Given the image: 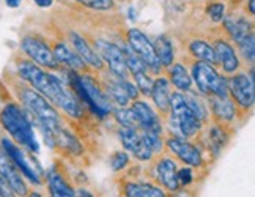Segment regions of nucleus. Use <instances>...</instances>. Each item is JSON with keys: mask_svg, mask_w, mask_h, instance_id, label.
I'll list each match as a JSON object with an SVG mask.
<instances>
[{"mask_svg": "<svg viewBox=\"0 0 255 197\" xmlns=\"http://www.w3.org/2000/svg\"><path fill=\"white\" fill-rule=\"evenodd\" d=\"M131 160H129V155L126 152H114L109 158V166L114 172H122L125 171L126 167H129Z\"/></svg>", "mask_w": 255, "mask_h": 197, "instance_id": "obj_34", "label": "nucleus"}, {"mask_svg": "<svg viewBox=\"0 0 255 197\" xmlns=\"http://www.w3.org/2000/svg\"><path fill=\"white\" fill-rule=\"evenodd\" d=\"M0 149L8 155V158L14 163V166L17 167L19 172L22 174V177L27 182H30L35 186L43 185V175H44L43 167L38 163L32 164V161L28 160L25 152L22 150V147H19L16 142L8 139V137H2L0 139Z\"/></svg>", "mask_w": 255, "mask_h": 197, "instance_id": "obj_11", "label": "nucleus"}, {"mask_svg": "<svg viewBox=\"0 0 255 197\" xmlns=\"http://www.w3.org/2000/svg\"><path fill=\"white\" fill-rule=\"evenodd\" d=\"M122 51L125 55V63H126V70L128 74L132 79V82L135 84L137 90L140 92V95L143 96H150L151 92V85H153V76L150 74V71L146 70V66L143 65V62L137 57L128 44L122 46Z\"/></svg>", "mask_w": 255, "mask_h": 197, "instance_id": "obj_15", "label": "nucleus"}, {"mask_svg": "<svg viewBox=\"0 0 255 197\" xmlns=\"http://www.w3.org/2000/svg\"><path fill=\"white\" fill-rule=\"evenodd\" d=\"M153 46H154V51H156V55H158L159 62L164 68H169L173 62H175V46H173V41L169 35H158L156 39L153 41Z\"/></svg>", "mask_w": 255, "mask_h": 197, "instance_id": "obj_29", "label": "nucleus"}, {"mask_svg": "<svg viewBox=\"0 0 255 197\" xmlns=\"http://www.w3.org/2000/svg\"><path fill=\"white\" fill-rule=\"evenodd\" d=\"M131 109L139 122V130H148V131H158L164 133L162 118L156 112L151 104H148L145 100H134L131 103Z\"/></svg>", "mask_w": 255, "mask_h": 197, "instance_id": "obj_24", "label": "nucleus"}, {"mask_svg": "<svg viewBox=\"0 0 255 197\" xmlns=\"http://www.w3.org/2000/svg\"><path fill=\"white\" fill-rule=\"evenodd\" d=\"M227 88L230 100L237 106L240 115L243 114L246 117L251 114L255 104V82L251 81L248 73L237 71L227 77Z\"/></svg>", "mask_w": 255, "mask_h": 197, "instance_id": "obj_10", "label": "nucleus"}, {"mask_svg": "<svg viewBox=\"0 0 255 197\" xmlns=\"http://www.w3.org/2000/svg\"><path fill=\"white\" fill-rule=\"evenodd\" d=\"M76 197H95V196L87 188H79V190H76Z\"/></svg>", "mask_w": 255, "mask_h": 197, "instance_id": "obj_41", "label": "nucleus"}, {"mask_svg": "<svg viewBox=\"0 0 255 197\" xmlns=\"http://www.w3.org/2000/svg\"><path fill=\"white\" fill-rule=\"evenodd\" d=\"M244 9H246V16L252 19L255 16V0H246L244 2Z\"/></svg>", "mask_w": 255, "mask_h": 197, "instance_id": "obj_39", "label": "nucleus"}, {"mask_svg": "<svg viewBox=\"0 0 255 197\" xmlns=\"http://www.w3.org/2000/svg\"><path fill=\"white\" fill-rule=\"evenodd\" d=\"M120 142L125 147L126 152H129L137 161L140 163H150L154 160L153 152L148 149V145L143 142V137L140 134L139 128H129V126H120L119 130Z\"/></svg>", "mask_w": 255, "mask_h": 197, "instance_id": "obj_17", "label": "nucleus"}, {"mask_svg": "<svg viewBox=\"0 0 255 197\" xmlns=\"http://www.w3.org/2000/svg\"><path fill=\"white\" fill-rule=\"evenodd\" d=\"M153 172L154 180L167 193L173 194L180 190L178 177H176V174H178V163H176L175 158L164 153L159 155V158L153 164Z\"/></svg>", "mask_w": 255, "mask_h": 197, "instance_id": "obj_16", "label": "nucleus"}, {"mask_svg": "<svg viewBox=\"0 0 255 197\" xmlns=\"http://www.w3.org/2000/svg\"><path fill=\"white\" fill-rule=\"evenodd\" d=\"M98 79H100V82L103 85V90L109 96L112 104L117 107H128L134 100H139L140 98V92L137 90L135 84L131 79L117 77L107 70H104Z\"/></svg>", "mask_w": 255, "mask_h": 197, "instance_id": "obj_8", "label": "nucleus"}, {"mask_svg": "<svg viewBox=\"0 0 255 197\" xmlns=\"http://www.w3.org/2000/svg\"><path fill=\"white\" fill-rule=\"evenodd\" d=\"M16 71L22 82L46 96L57 109H60L71 120H82L88 112L87 107L65 84L63 79L55 76L52 71L44 70L25 57L17 58Z\"/></svg>", "mask_w": 255, "mask_h": 197, "instance_id": "obj_1", "label": "nucleus"}, {"mask_svg": "<svg viewBox=\"0 0 255 197\" xmlns=\"http://www.w3.org/2000/svg\"><path fill=\"white\" fill-rule=\"evenodd\" d=\"M112 115L115 118V122L120 126H129V128H140L139 122L132 112L131 107H114Z\"/></svg>", "mask_w": 255, "mask_h": 197, "instance_id": "obj_33", "label": "nucleus"}, {"mask_svg": "<svg viewBox=\"0 0 255 197\" xmlns=\"http://www.w3.org/2000/svg\"><path fill=\"white\" fill-rule=\"evenodd\" d=\"M170 93H172V85L169 82L167 76H156L153 79V85H151V92L150 98L153 104L158 109L161 118H165L169 115L170 111Z\"/></svg>", "mask_w": 255, "mask_h": 197, "instance_id": "obj_25", "label": "nucleus"}, {"mask_svg": "<svg viewBox=\"0 0 255 197\" xmlns=\"http://www.w3.org/2000/svg\"><path fill=\"white\" fill-rule=\"evenodd\" d=\"M68 41L71 43V47L74 51L84 58V62L92 68V71H104L106 70L101 57L98 55L95 47L88 43V39L85 36L71 30V32H68Z\"/></svg>", "mask_w": 255, "mask_h": 197, "instance_id": "obj_22", "label": "nucleus"}, {"mask_svg": "<svg viewBox=\"0 0 255 197\" xmlns=\"http://www.w3.org/2000/svg\"><path fill=\"white\" fill-rule=\"evenodd\" d=\"M235 46H237V52H238V55H240L249 66H252L254 62H255V35L251 33V35H248V36H244V38L240 39V41H238L237 44H235Z\"/></svg>", "mask_w": 255, "mask_h": 197, "instance_id": "obj_31", "label": "nucleus"}, {"mask_svg": "<svg viewBox=\"0 0 255 197\" xmlns=\"http://www.w3.org/2000/svg\"><path fill=\"white\" fill-rule=\"evenodd\" d=\"M27 197H43V194L38 193V191H30V193L27 194Z\"/></svg>", "mask_w": 255, "mask_h": 197, "instance_id": "obj_43", "label": "nucleus"}, {"mask_svg": "<svg viewBox=\"0 0 255 197\" xmlns=\"http://www.w3.org/2000/svg\"><path fill=\"white\" fill-rule=\"evenodd\" d=\"M21 51L25 58L32 60L38 66L44 68L47 71H60L62 65L58 63L52 52V46L49 41L36 33H28L21 38Z\"/></svg>", "mask_w": 255, "mask_h": 197, "instance_id": "obj_6", "label": "nucleus"}, {"mask_svg": "<svg viewBox=\"0 0 255 197\" xmlns=\"http://www.w3.org/2000/svg\"><path fill=\"white\" fill-rule=\"evenodd\" d=\"M165 74H167L170 85L176 92L188 93L194 88L191 73L188 68H186V65L181 62H173L169 68H165Z\"/></svg>", "mask_w": 255, "mask_h": 197, "instance_id": "obj_27", "label": "nucleus"}, {"mask_svg": "<svg viewBox=\"0 0 255 197\" xmlns=\"http://www.w3.org/2000/svg\"><path fill=\"white\" fill-rule=\"evenodd\" d=\"M211 44L216 54L218 66L222 68L224 74L232 76L241 70V58L237 52L235 46L225 36H213Z\"/></svg>", "mask_w": 255, "mask_h": 197, "instance_id": "obj_18", "label": "nucleus"}, {"mask_svg": "<svg viewBox=\"0 0 255 197\" xmlns=\"http://www.w3.org/2000/svg\"><path fill=\"white\" fill-rule=\"evenodd\" d=\"M191 77L192 84H195L197 90L203 96H229L227 77L218 71V68L205 63L192 60L191 65Z\"/></svg>", "mask_w": 255, "mask_h": 197, "instance_id": "obj_5", "label": "nucleus"}, {"mask_svg": "<svg viewBox=\"0 0 255 197\" xmlns=\"http://www.w3.org/2000/svg\"><path fill=\"white\" fill-rule=\"evenodd\" d=\"M81 81L85 88L87 96L90 98L93 106V117L98 120H104L106 117H109L114 111V104L109 100V96L103 90V85L100 79L93 73H81Z\"/></svg>", "mask_w": 255, "mask_h": 197, "instance_id": "obj_14", "label": "nucleus"}, {"mask_svg": "<svg viewBox=\"0 0 255 197\" xmlns=\"http://www.w3.org/2000/svg\"><path fill=\"white\" fill-rule=\"evenodd\" d=\"M240 2H246V0H240Z\"/></svg>", "mask_w": 255, "mask_h": 197, "instance_id": "obj_45", "label": "nucleus"}, {"mask_svg": "<svg viewBox=\"0 0 255 197\" xmlns=\"http://www.w3.org/2000/svg\"><path fill=\"white\" fill-rule=\"evenodd\" d=\"M140 134L143 137V142L148 145V149L153 152V155H162L165 147H164V133L158 131H148V130H140Z\"/></svg>", "mask_w": 255, "mask_h": 197, "instance_id": "obj_32", "label": "nucleus"}, {"mask_svg": "<svg viewBox=\"0 0 255 197\" xmlns=\"http://www.w3.org/2000/svg\"><path fill=\"white\" fill-rule=\"evenodd\" d=\"M35 2V5L38 6V8H51L52 6V3H54V0H33Z\"/></svg>", "mask_w": 255, "mask_h": 197, "instance_id": "obj_40", "label": "nucleus"}, {"mask_svg": "<svg viewBox=\"0 0 255 197\" xmlns=\"http://www.w3.org/2000/svg\"><path fill=\"white\" fill-rule=\"evenodd\" d=\"M17 98L21 101V106L30 115L33 126L40 128L46 145L49 149H55V137L65 128L58 109L46 96L25 82L17 87Z\"/></svg>", "mask_w": 255, "mask_h": 197, "instance_id": "obj_2", "label": "nucleus"}, {"mask_svg": "<svg viewBox=\"0 0 255 197\" xmlns=\"http://www.w3.org/2000/svg\"><path fill=\"white\" fill-rule=\"evenodd\" d=\"M167 118V125L170 134L184 137V139H194L199 137L203 130V123L194 115L184 100V93L173 90L170 93V111Z\"/></svg>", "mask_w": 255, "mask_h": 197, "instance_id": "obj_4", "label": "nucleus"}, {"mask_svg": "<svg viewBox=\"0 0 255 197\" xmlns=\"http://www.w3.org/2000/svg\"><path fill=\"white\" fill-rule=\"evenodd\" d=\"M76 2L95 11H111L115 8V0H76Z\"/></svg>", "mask_w": 255, "mask_h": 197, "instance_id": "obj_36", "label": "nucleus"}, {"mask_svg": "<svg viewBox=\"0 0 255 197\" xmlns=\"http://www.w3.org/2000/svg\"><path fill=\"white\" fill-rule=\"evenodd\" d=\"M205 13H207V16L210 17L211 22L219 24V22H222L225 14H227L225 13V3L224 2H211V3H208Z\"/></svg>", "mask_w": 255, "mask_h": 197, "instance_id": "obj_35", "label": "nucleus"}, {"mask_svg": "<svg viewBox=\"0 0 255 197\" xmlns=\"http://www.w3.org/2000/svg\"><path fill=\"white\" fill-rule=\"evenodd\" d=\"M0 197H5V196H3V194H2V191H0Z\"/></svg>", "mask_w": 255, "mask_h": 197, "instance_id": "obj_44", "label": "nucleus"}, {"mask_svg": "<svg viewBox=\"0 0 255 197\" xmlns=\"http://www.w3.org/2000/svg\"><path fill=\"white\" fill-rule=\"evenodd\" d=\"M188 54L192 57V60L205 62L218 68V60H216V54L213 44L203 38H192L188 43Z\"/></svg>", "mask_w": 255, "mask_h": 197, "instance_id": "obj_28", "label": "nucleus"}, {"mask_svg": "<svg viewBox=\"0 0 255 197\" xmlns=\"http://www.w3.org/2000/svg\"><path fill=\"white\" fill-rule=\"evenodd\" d=\"M92 46L95 47L98 55L101 57L107 71L112 73L117 77L129 79V74H128V70H126V63H125V55L119 44L104 38H95Z\"/></svg>", "mask_w": 255, "mask_h": 197, "instance_id": "obj_13", "label": "nucleus"}, {"mask_svg": "<svg viewBox=\"0 0 255 197\" xmlns=\"http://www.w3.org/2000/svg\"><path fill=\"white\" fill-rule=\"evenodd\" d=\"M0 126L19 147H22L32 155H36L40 152V144L36 141L32 118L19 103L9 101L2 107V111H0Z\"/></svg>", "mask_w": 255, "mask_h": 197, "instance_id": "obj_3", "label": "nucleus"}, {"mask_svg": "<svg viewBox=\"0 0 255 197\" xmlns=\"http://www.w3.org/2000/svg\"><path fill=\"white\" fill-rule=\"evenodd\" d=\"M51 46H52V52L55 58L62 66L68 68V70L77 71V73H93L92 68L84 62V58L77 54L70 44H66L65 41H55Z\"/></svg>", "mask_w": 255, "mask_h": 197, "instance_id": "obj_23", "label": "nucleus"}, {"mask_svg": "<svg viewBox=\"0 0 255 197\" xmlns=\"http://www.w3.org/2000/svg\"><path fill=\"white\" fill-rule=\"evenodd\" d=\"M126 44L143 62V65L146 66V70L150 71L151 76L164 74V68L159 62L158 55H156L153 41L140 30V28H137V27L128 28L126 30Z\"/></svg>", "mask_w": 255, "mask_h": 197, "instance_id": "obj_7", "label": "nucleus"}, {"mask_svg": "<svg viewBox=\"0 0 255 197\" xmlns=\"http://www.w3.org/2000/svg\"><path fill=\"white\" fill-rule=\"evenodd\" d=\"M44 180L49 197H76V188L68 182L58 164H52L44 172Z\"/></svg>", "mask_w": 255, "mask_h": 197, "instance_id": "obj_21", "label": "nucleus"}, {"mask_svg": "<svg viewBox=\"0 0 255 197\" xmlns=\"http://www.w3.org/2000/svg\"><path fill=\"white\" fill-rule=\"evenodd\" d=\"M232 136H233L232 126L211 122V125H208L207 128L203 126L202 133L199 134L200 147L203 149V152H207L210 155V160H216L224 152L225 147L229 145Z\"/></svg>", "mask_w": 255, "mask_h": 197, "instance_id": "obj_12", "label": "nucleus"}, {"mask_svg": "<svg viewBox=\"0 0 255 197\" xmlns=\"http://www.w3.org/2000/svg\"><path fill=\"white\" fill-rule=\"evenodd\" d=\"M0 174L3 175V179L6 180L8 186L11 188L16 197H27V194L30 193L27 180L2 149H0Z\"/></svg>", "mask_w": 255, "mask_h": 197, "instance_id": "obj_20", "label": "nucleus"}, {"mask_svg": "<svg viewBox=\"0 0 255 197\" xmlns=\"http://www.w3.org/2000/svg\"><path fill=\"white\" fill-rule=\"evenodd\" d=\"M22 0H5V5L8 8H17L19 5H21Z\"/></svg>", "mask_w": 255, "mask_h": 197, "instance_id": "obj_42", "label": "nucleus"}, {"mask_svg": "<svg viewBox=\"0 0 255 197\" xmlns=\"http://www.w3.org/2000/svg\"><path fill=\"white\" fill-rule=\"evenodd\" d=\"M164 147L176 161H180L184 166L194 167V169H203L207 164L203 149L199 144L191 142V139L169 134L167 137H164Z\"/></svg>", "mask_w": 255, "mask_h": 197, "instance_id": "obj_9", "label": "nucleus"}, {"mask_svg": "<svg viewBox=\"0 0 255 197\" xmlns=\"http://www.w3.org/2000/svg\"><path fill=\"white\" fill-rule=\"evenodd\" d=\"M122 193L125 197H172L159 185L143 180H126L122 183Z\"/></svg>", "mask_w": 255, "mask_h": 197, "instance_id": "obj_26", "label": "nucleus"}, {"mask_svg": "<svg viewBox=\"0 0 255 197\" xmlns=\"http://www.w3.org/2000/svg\"><path fill=\"white\" fill-rule=\"evenodd\" d=\"M184 100L188 103L189 109L194 112V115L197 117L203 125L210 122V111H208L207 98H202L200 95H197V92H194V88H192L191 92L184 93Z\"/></svg>", "mask_w": 255, "mask_h": 197, "instance_id": "obj_30", "label": "nucleus"}, {"mask_svg": "<svg viewBox=\"0 0 255 197\" xmlns=\"http://www.w3.org/2000/svg\"><path fill=\"white\" fill-rule=\"evenodd\" d=\"M210 120L225 126H232L238 122L240 112L230 96H207Z\"/></svg>", "mask_w": 255, "mask_h": 197, "instance_id": "obj_19", "label": "nucleus"}, {"mask_svg": "<svg viewBox=\"0 0 255 197\" xmlns=\"http://www.w3.org/2000/svg\"><path fill=\"white\" fill-rule=\"evenodd\" d=\"M0 191H2V194H3L5 197H16L14 193L11 191V188L8 186L6 180L3 179V175H2V174H0Z\"/></svg>", "mask_w": 255, "mask_h": 197, "instance_id": "obj_38", "label": "nucleus"}, {"mask_svg": "<svg viewBox=\"0 0 255 197\" xmlns=\"http://www.w3.org/2000/svg\"><path fill=\"white\" fill-rule=\"evenodd\" d=\"M178 183H180V188H188L191 186L194 182H195V172H194V167H189V166H183V167H178Z\"/></svg>", "mask_w": 255, "mask_h": 197, "instance_id": "obj_37", "label": "nucleus"}]
</instances>
